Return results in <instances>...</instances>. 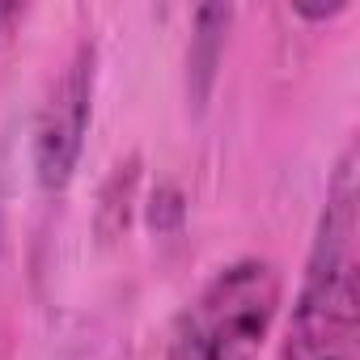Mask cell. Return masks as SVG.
I'll return each mask as SVG.
<instances>
[{"label":"cell","instance_id":"obj_1","mask_svg":"<svg viewBox=\"0 0 360 360\" xmlns=\"http://www.w3.org/2000/svg\"><path fill=\"white\" fill-rule=\"evenodd\" d=\"M356 148L347 144L330 183H326V204L318 212V229L309 242L305 259V280L297 292V309L288 322V360H314L330 356L339 343L356 335V309H360V288H356Z\"/></svg>","mask_w":360,"mask_h":360},{"label":"cell","instance_id":"obj_2","mask_svg":"<svg viewBox=\"0 0 360 360\" xmlns=\"http://www.w3.org/2000/svg\"><path fill=\"white\" fill-rule=\"evenodd\" d=\"M284 280L271 259H233L178 314L165 360H259Z\"/></svg>","mask_w":360,"mask_h":360},{"label":"cell","instance_id":"obj_3","mask_svg":"<svg viewBox=\"0 0 360 360\" xmlns=\"http://www.w3.org/2000/svg\"><path fill=\"white\" fill-rule=\"evenodd\" d=\"M94 85H98V47L77 43L68 64L47 85V98L34 119V174L47 195H64L81 165L94 119Z\"/></svg>","mask_w":360,"mask_h":360},{"label":"cell","instance_id":"obj_4","mask_svg":"<svg viewBox=\"0 0 360 360\" xmlns=\"http://www.w3.org/2000/svg\"><path fill=\"white\" fill-rule=\"evenodd\" d=\"M233 9L229 5H200L191 18V47H187V89L191 102L204 106L212 85H217V68L225 56V34H229Z\"/></svg>","mask_w":360,"mask_h":360},{"label":"cell","instance_id":"obj_5","mask_svg":"<svg viewBox=\"0 0 360 360\" xmlns=\"http://www.w3.org/2000/svg\"><path fill=\"white\" fill-rule=\"evenodd\" d=\"M292 13L305 22H330V18L347 13V0H335V5H292Z\"/></svg>","mask_w":360,"mask_h":360},{"label":"cell","instance_id":"obj_6","mask_svg":"<svg viewBox=\"0 0 360 360\" xmlns=\"http://www.w3.org/2000/svg\"><path fill=\"white\" fill-rule=\"evenodd\" d=\"M22 13H26L22 5H0V34H9V26H13Z\"/></svg>","mask_w":360,"mask_h":360},{"label":"cell","instance_id":"obj_7","mask_svg":"<svg viewBox=\"0 0 360 360\" xmlns=\"http://www.w3.org/2000/svg\"><path fill=\"white\" fill-rule=\"evenodd\" d=\"M314 360H347V356H339V352H330V356H314Z\"/></svg>","mask_w":360,"mask_h":360}]
</instances>
